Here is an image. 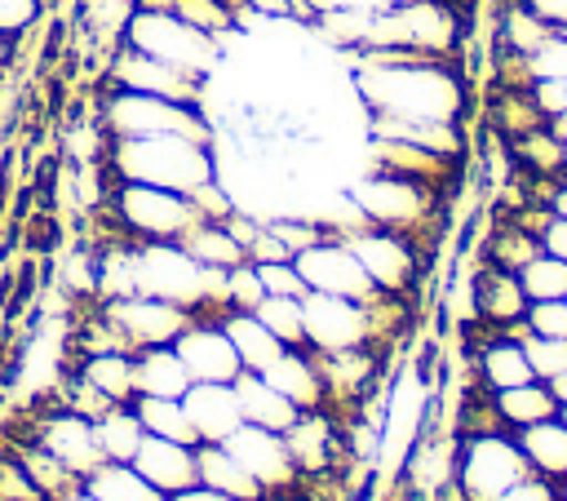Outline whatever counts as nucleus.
Listing matches in <instances>:
<instances>
[{
  "label": "nucleus",
  "mask_w": 567,
  "mask_h": 501,
  "mask_svg": "<svg viewBox=\"0 0 567 501\" xmlns=\"http://www.w3.org/2000/svg\"><path fill=\"white\" fill-rule=\"evenodd\" d=\"M354 93L368 115H403V120H456L465 115V75L461 58L443 62H408V67H368L354 62Z\"/></svg>",
  "instance_id": "1"
},
{
  "label": "nucleus",
  "mask_w": 567,
  "mask_h": 501,
  "mask_svg": "<svg viewBox=\"0 0 567 501\" xmlns=\"http://www.w3.org/2000/svg\"><path fill=\"white\" fill-rule=\"evenodd\" d=\"M106 164L120 182H146L190 195L199 182L217 177V155L208 142L190 137H106Z\"/></svg>",
  "instance_id": "2"
},
{
  "label": "nucleus",
  "mask_w": 567,
  "mask_h": 501,
  "mask_svg": "<svg viewBox=\"0 0 567 501\" xmlns=\"http://www.w3.org/2000/svg\"><path fill=\"white\" fill-rule=\"evenodd\" d=\"M346 195H350L354 208L368 217V226L399 231V235H408L421 253H425V244L439 235L443 195H434V191L421 186V182H408V177H394V173H368V177H359Z\"/></svg>",
  "instance_id": "3"
},
{
  "label": "nucleus",
  "mask_w": 567,
  "mask_h": 501,
  "mask_svg": "<svg viewBox=\"0 0 567 501\" xmlns=\"http://www.w3.org/2000/svg\"><path fill=\"white\" fill-rule=\"evenodd\" d=\"M102 129L106 137H190V142H208L213 146V120L204 115V106H186V102H168L155 93H133V89H115L102 102Z\"/></svg>",
  "instance_id": "4"
},
{
  "label": "nucleus",
  "mask_w": 567,
  "mask_h": 501,
  "mask_svg": "<svg viewBox=\"0 0 567 501\" xmlns=\"http://www.w3.org/2000/svg\"><path fill=\"white\" fill-rule=\"evenodd\" d=\"M124 44L159 58V62H173L190 75H213L217 62H221V40L182 22L177 13H159V9H133L128 22H124Z\"/></svg>",
  "instance_id": "5"
},
{
  "label": "nucleus",
  "mask_w": 567,
  "mask_h": 501,
  "mask_svg": "<svg viewBox=\"0 0 567 501\" xmlns=\"http://www.w3.org/2000/svg\"><path fill=\"white\" fill-rule=\"evenodd\" d=\"M523 474H532V466H527L514 430L456 434V474H452V483L465 501H496Z\"/></svg>",
  "instance_id": "6"
},
{
  "label": "nucleus",
  "mask_w": 567,
  "mask_h": 501,
  "mask_svg": "<svg viewBox=\"0 0 567 501\" xmlns=\"http://www.w3.org/2000/svg\"><path fill=\"white\" fill-rule=\"evenodd\" d=\"M111 213L133 244H142V239H173L177 244L199 222V213L190 208V200L182 191H164V186H146V182H120Z\"/></svg>",
  "instance_id": "7"
},
{
  "label": "nucleus",
  "mask_w": 567,
  "mask_h": 501,
  "mask_svg": "<svg viewBox=\"0 0 567 501\" xmlns=\"http://www.w3.org/2000/svg\"><path fill=\"white\" fill-rule=\"evenodd\" d=\"M350 253L359 257V266L368 270V279L381 288V293H394V297H408L421 279V266H425V253L399 235V231H385V226H359L346 235Z\"/></svg>",
  "instance_id": "8"
},
{
  "label": "nucleus",
  "mask_w": 567,
  "mask_h": 501,
  "mask_svg": "<svg viewBox=\"0 0 567 501\" xmlns=\"http://www.w3.org/2000/svg\"><path fill=\"white\" fill-rule=\"evenodd\" d=\"M301 328H306V346L315 355L377 346L372 341V315H368V306L354 301V297H337V293H306L301 297Z\"/></svg>",
  "instance_id": "9"
},
{
  "label": "nucleus",
  "mask_w": 567,
  "mask_h": 501,
  "mask_svg": "<svg viewBox=\"0 0 567 501\" xmlns=\"http://www.w3.org/2000/svg\"><path fill=\"white\" fill-rule=\"evenodd\" d=\"M111 84L115 89H133V93H155V98H168V102H186V106H204V89L208 80L204 75H190L173 62H159L133 44H120L115 58H111Z\"/></svg>",
  "instance_id": "10"
},
{
  "label": "nucleus",
  "mask_w": 567,
  "mask_h": 501,
  "mask_svg": "<svg viewBox=\"0 0 567 501\" xmlns=\"http://www.w3.org/2000/svg\"><path fill=\"white\" fill-rule=\"evenodd\" d=\"M106 319L124 333V341L133 350H146V346H173L177 333L195 319L186 306L177 301H164V297H146V293H124V297H111L106 301Z\"/></svg>",
  "instance_id": "11"
},
{
  "label": "nucleus",
  "mask_w": 567,
  "mask_h": 501,
  "mask_svg": "<svg viewBox=\"0 0 567 501\" xmlns=\"http://www.w3.org/2000/svg\"><path fill=\"white\" fill-rule=\"evenodd\" d=\"M292 262H297V270H301L310 293H337V297H354V301H368L377 293V284L368 279V270L350 253V244L337 239V235L301 248Z\"/></svg>",
  "instance_id": "12"
},
{
  "label": "nucleus",
  "mask_w": 567,
  "mask_h": 501,
  "mask_svg": "<svg viewBox=\"0 0 567 501\" xmlns=\"http://www.w3.org/2000/svg\"><path fill=\"white\" fill-rule=\"evenodd\" d=\"M368 164L372 173H394V177H408V182H421L430 186L434 195H452V186L461 182V164L465 160H447V155H434L416 142H403V137H372L368 142Z\"/></svg>",
  "instance_id": "13"
},
{
  "label": "nucleus",
  "mask_w": 567,
  "mask_h": 501,
  "mask_svg": "<svg viewBox=\"0 0 567 501\" xmlns=\"http://www.w3.org/2000/svg\"><path fill=\"white\" fill-rule=\"evenodd\" d=\"M173 350L182 355L190 381H235L244 372V364H239V355H235V346L217 319H190L177 333Z\"/></svg>",
  "instance_id": "14"
},
{
  "label": "nucleus",
  "mask_w": 567,
  "mask_h": 501,
  "mask_svg": "<svg viewBox=\"0 0 567 501\" xmlns=\"http://www.w3.org/2000/svg\"><path fill=\"white\" fill-rule=\"evenodd\" d=\"M226 448H230L235 461L261 483V492H266V488H288V483L297 479L288 439H284L279 430H266V426H248V421H244V426L226 439Z\"/></svg>",
  "instance_id": "15"
},
{
  "label": "nucleus",
  "mask_w": 567,
  "mask_h": 501,
  "mask_svg": "<svg viewBox=\"0 0 567 501\" xmlns=\"http://www.w3.org/2000/svg\"><path fill=\"white\" fill-rule=\"evenodd\" d=\"M470 306H474V315L483 319V324H492V328H514V324H523L527 319V293H523V284H518V275L514 270H501V266H487V262H478V270L470 275Z\"/></svg>",
  "instance_id": "16"
},
{
  "label": "nucleus",
  "mask_w": 567,
  "mask_h": 501,
  "mask_svg": "<svg viewBox=\"0 0 567 501\" xmlns=\"http://www.w3.org/2000/svg\"><path fill=\"white\" fill-rule=\"evenodd\" d=\"M182 408H186L199 443H226L244 426L239 395L230 381H190V390L182 395Z\"/></svg>",
  "instance_id": "17"
},
{
  "label": "nucleus",
  "mask_w": 567,
  "mask_h": 501,
  "mask_svg": "<svg viewBox=\"0 0 567 501\" xmlns=\"http://www.w3.org/2000/svg\"><path fill=\"white\" fill-rule=\"evenodd\" d=\"M35 443L44 448V452H53L71 474H80V479H89L106 457H102V448H97V439H93V421L89 417H80V412H58V417H49L40 430H35Z\"/></svg>",
  "instance_id": "18"
},
{
  "label": "nucleus",
  "mask_w": 567,
  "mask_h": 501,
  "mask_svg": "<svg viewBox=\"0 0 567 501\" xmlns=\"http://www.w3.org/2000/svg\"><path fill=\"white\" fill-rule=\"evenodd\" d=\"M133 466H137L164 497H173V492L199 483V474H195V448H186V443H177V439L142 434V448L133 452Z\"/></svg>",
  "instance_id": "19"
},
{
  "label": "nucleus",
  "mask_w": 567,
  "mask_h": 501,
  "mask_svg": "<svg viewBox=\"0 0 567 501\" xmlns=\"http://www.w3.org/2000/svg\"><path fill=\"white\" fill-rule=\"evenodd\" d=\"M261 377H266L284 399H292L301 412H306V408H319V399H323L319 364H315V355L301 350V346H284V350L261 368Z\"/></svg>",
  "instance_id": "20"
},
{
  "label": "nucleus",
  "mask_w": 567,
  "mask_h": 501,
  "mask_svg": "<svg viewBox=\"0 0 567 501\" xmlns=\"http://www.w3.org/2000/svg\"><path fill=\"white\" fill-rule=\"evenodd\" d=\"M483 120H487V133L496 142H514V137L549 124V115L540 111V102H536L532 89H487Z\"/></svg>",
  "instance_id": "21"
},
{
  "label": "nucleus",
  "mask_w": 567,
  "mask_h": 501,
  "mask_svg": "<svg viewBox=\"0 0 567 501\" xmlns=\"http://www.w3.org/2000/svg\"><path fill=\"white\" fill-rule=\"evenodd\" d=\"M230 386H235V395H239V412H244L248 426H266V430H279V434H284V430L297 421V412H301V408H297L292 399H284L261 372H248V368H244Z\"/></svg>",
  "instance_id": "22"
},
{
  "label": "nucleus",
  "mask_w": 567,
  "mask_h": 501,
  "mask_svg": "<svg viewBox=\"0 0 567 501\" xmlns=\"http://www.w3.org/2000/svg\"><path fill=\"white\" fill-rule=\"evenodd\" d=\"M195 474L204 488H217L230 501H261V483L235 461L226 443H195Z\"/></svg>",
  "instance_id": "23"
},
{
  "label": "nucleus",
  "mask_w": 567,
  "mask_h": 501,
  "mask_svg": "<svg viewBox=\"0 0 567 501\" xmlns=\"http://www.w3.org/2000/svg\"><path fill=\"white\" fill-rule=\"evenodd\" d=\"M133 381L137 395H159V399H182L190 390V372L173 346H146L133 355Z\"/></svg>",
  "instance_id": "24"
},
{
  "label": "nucleus",
  "mask_w": 567,
  "mask_h": 501,
  "mask_svg": "<svg viewBox=\"0 0 567 501\" xmlns=\"http://www.w3.org/2000/svg\"><path fill=\"white\" fill-rule=\"evenodd\" d=\"M527 466L554 483L567 479V421L563 417H549V421H536L527 430H514Z\"/></svg>",
  "instance_id": "25"
},
{
  "label": "nucleus",
  "mask_w": 567,
  "mask_h": 501,
  "mask_svg": "<svg viewBox=\"0 0 567 501\" xmlns=\"http://www.w3.org/2000/svg\"><path fill=\"white\" fill-rule=\"evenodd\" d=\"M217 324L226 328V337H230V346H235V355H239V364H244L248 372H261V368L284 350V341H279L252 310H226Z\"/></svg>",
  "instance_id": "26"
},
{
  "label": "nucleus",
  "mask_w": 567,
  "mask_h": 501,
  "mask_svg": "<svg viewBox=\"0 0 567 501\" xmlns=\"http://www.w3.org/2000/svg\"><path fill=\"white\" fill-rule=\"evenodd\" d=\"M474 364H478V381L492 395L496 390H509V386H523V381H536V372H532V364L523 355V341H514V337H492L474 355Z\"/></svg>",
  "instance_id": "27"
},
{
  "label": "nucleus",
  "mask_w": 567,
  "mask_h": 501,
  "mask_svg": "<svg viewBox=\"0 0 567 501\" xmlns=\"http://www.w3.org/2000/svg\"><path fill=\"white\" fill-rule=\"evenodd\" d=\"M536 253H540V239L527 235L523 226H514L509 217H492V222H487V235H483V244H478V262L501 266V270H514V275H518Z\"/></svg>",
  "instance_id": "28"
},
{
  "label": "nucleus",
  "mask_w": 567,
  "mask_h": 501,
  "mask_svg": "<svg viewBox=\"0 0 567 501\" xmlns=\"http://www.w3.org/2000/svg\"><path fill=\"white\" fill-rule=\"evenodd\" d=\"M496 412H501V426L505 430H527L536 421H549L558 417V399L545 381H523V386H509V390H496Z\"/></svg>",
  "instance_id": "29"
},
{
  "label": "nucleus",
  "mask_w": 567,
  "mask_h": 501,
  "mask_svg": "<svg viewBox=\"0 0 567 501\" xmlns=\"http://www.w3.org/2000/svg\"><path fill=\"white\" fill-rule=\"evenodd\" d=\"M284 439H288V452H292V466H297V470H323V466L332 461V452H337L332 426H328V417H319L315 408L297 412V421L284 430Z\"/></svg>",
  "instance_id": "30"
},
{
  "label": "nucleus",
  "mask_w": 567,
  "mask_h": 501,
  "mask_svg": "<svg viewBox=\"0 0 567 501\" xmlns=\"http://www.w3.org/2000/svg\"><path fill=\"white\" fill-rule=\"evenodd\" d=\"M84 488L97 497V501H168L133 461H102Z\"/></svg>",
  "instance_id": "31"
},
{
  "label": "nucleus",
  "mask_w": 567,
  "mask_h": 501,
  "mask_svg": "<svg viewBox=\"0 0 567 501\" xmlns=\"http://www.w3.org/2000/svg\"><path fill=\"white\" fill-rule=\"evenodd\" d=\"M177 244H182L199 266H213V270H230V266L248 262L244 244L226 231V222H195Z\"/></svg>",
  "instance_id": "32"
},
{
  "label": "nucleus",
  "mask_w": 567,
  "mask_h": 501,
  "mask_svg": "<svg viewBox=\"0 0 567 501\" xmlns=\"http://www.w3.org/2000/svg\"><path fill=\"white\" fill-rule=\"evenodd\" d=\"M563 151H567V142H558L549 133V124L505 142V155H509L514 173H536V177H563Z\"/></svg>",
  "instance_id": "33"
},
{
  "label": "nucleus",
  "mask_w": 567,
  "mask_h": 501,
  "mask_svg": "<svg viewBox=\"0 0 567 501\" xmlns=\"http://www.w3.org/2000/svg\"><path fill=\"white\" fill-rule=\"evenodd\" d=\"M80 381H89L102 399L111 403H128L137 399V381H133V355L128 350H102L89 355V364L80 368Z\"/></svg>",
  "instance_id": "34"
},
{
  "label": "nucleus",
  "mask_w": 567,
  "mask_h": 501,
  "mask_svg": "<svg viewBox=\"0 0 567 501\" xmlns=\"http://www.w3.org/2000/svg\"><path fill=\"white\" fill-rule=\"evenodd\" d=\"M133 412H137V421H142V430H146V434L177 439V443H186V448H195V443H199V434H195V426H190V417H186L182 399L137 395V399H133Z\"/></svg>",
  "instance_id": "35"
},
{
  "label": "nucleus",
  "mask_w": 567,
  "mask_h": 501,
  "mask_svg": "<svg viewBox=\"0 0 567 501\" xmlns=\"http://www.w3.org/2000/svg\"><path fill=\"white\" fill-rule=\"evenodd\" d=\"M142 434L146 430L137 421V412L124 408V403H115L102 417H93V439H97V448H102L106 461H133V452L142 448Z\"/></svg>",
  "instance_id": "36"
},
{
  "label": "nucleus",
  "mask_w": 567,
  "mask_h": 501,
  "mask_svg": "<svg viewBox=\"0 0 567 501\" xmlns=\"http://www.w3.org/2000/svg\"><path fill=\"white\" fill-rule=\"evenodd\" d=\"M518 284H523L527 301H563V297H567V262L540 248V253L518 270Z\"/></svg>",
  "instance_id": "37"
},
{
  "label": "nucleus",
  "mask_w": 567,
  "mask_h": 501,
  "mask_svg": "<svg viewBox=\"0 0 567 501\" xmlns=\"http://www.w3.org/2000/svg\"><path fill=\"white\" fill-rule=\"evenodd\" d=\"M284 346H306V328H301V297H275V293H266L261 301H257V310H252Z\"/></svg>",
  "instance_id": "38"
},
{
  "label": "nucleus",
  "mask_w": 567,
  "mask_h": 501,
  "mask_svg": "<svg viewBox=\"0 0 567 501\" xmlns=\"http://www.w3.org/2000/svg\"><path fill=\"white\" fill-rule=\"evenodd\" d=\"M168 13H177L182 22H190V27L208 31V35H217V40L239 31V18H235V9H230L226 0H173Z\"/></svg>",
  "instance_id": "39"
},
{
  "label": "nucleus",
  "mask_w": 567,
  "mask_h": 501,
  "mask_svg": "<svg viewBox=\"0 0 567 501\" xmlns=\"http://www.w3.org/2000/svg\"><path fill=\"white\" fill-rule=\"evenodd\" d=\"M523 355L536 372V381H549L567 368V337H540V333H527L523 337Z\"/></svg>",
  "instance_id": "40"
},
{
  "label": "nucleus",
  "mask_w": 567,
  "mask_h": 501,
  "mask_svg": "<svg viewBox=\"0 0 567 501\" xmlns=\"http://www.w3.org/2000/svg\"><path fill=\"white\" fill-rule=\"evenodd\" d=\"M186 200H190V208L199 213V222H226V217L239 208V204H235V195L226 191V182H221V177L199 182V186H195Z\"/></svg>",
  "instance_id": "41"
},
{
  "label": "nucleus",
  "mask_w": 567,
  "mask_h": 501,
  "mask_svg": "<svg viewBox=\"0 0 567 501\" xmlns=\"http://www.w3.org/2000/svg\"><path fill=\"white\" fill-rule=\"evenodd\" d=\"M261 297H266V288H261V275L252 262H239L226 270V306L230 310H257Z\"/></svg>",
  "instance_id": "42"
},
{
  "label": "nucleus",
  "mask_w": 567,
  "mask_h": 501,
  "mask_svg": "<svg viewBox=\"0 0 567 501\" xmlns=\"http://www.w3.org/2000/svg\"><path fill=\"white\" fill-rule=\"evenodd\" d=\"M257 275H261V288L275 293V297H306V279L297 270V262H257Z\"/></svg>",
  "instance_id": "43"
},
{
  "label": "nucleus",
  "mask_w": 567,
  "mask_h": 501,
  "mask_svg": "<svg viewBox=\"0 0 567 501\" xmlns=\"http://www.w3.org/2000/svg\"><path fill=\"white\" fill-rule=\"evenodd\" d=\"M527 62H532V75H536V80H563V75H567V40L554 31Z\"/></svg>",
  "instance_id": "44"
},
{
  "label": "nucleus",
  "mask_w": 567,
  "mask_h": 501,
  "mask_svg": "<svg viewBox=\"0 0 567 501\" xmlns=\"http://www.w3.org/2000/svg\"><path fill=\"white\" fill-rule=\"evenodd\" d=\"M527 328L540 337H567V297L563 301H532L527 306Z\"/></svg>",
  "instance_id": "45"
},
{
  "label": "nucleus",
  "mask_w": 567,
  "mask_h": 501,
  "mask_svg": "<svg viewBox=\"0 0 567 501\" xmlns=\"http://www.w3.org/2000/svg\"><path fill=\"white\" fill-rule=\"evenodd\" d=\"M496 501H558V483L532 470V474H523L514 488H505Z\"/></svg>",
  "instance_id": "46"
},
{
  "label": "nucleus",
  "mask_w": 567,
  "mask_h": 501,
  "mask_svg": "<svg viewBox=\"0 0 567 501\" xmlns=\"http://www.w3.org/2000/svg\"><path fill=\"white\" fill-rule=\"evenodd\" d=\"M40 18V0H0V31L22 35Z\"/></svg>",
  "instance_id": "47"
},
{
  "label": "nucleus",
  "mask_w": 567,
  "mask_h": 501,
  "mask_svg": "<svg viewBox=\"0 0 567 501\" xmlns=\"http://www.w3.org/2000/svg\"><path fill=\"white\" fill-rule=\"evenodd\" d=\"M532 93H536V102H540V111H545V115L567 111V75H563V80H536V84H532Z\"/></svg>",
  "instance_id": "48"
},
{
  "label": "nucleus",
  "mask_w": 567,
  "mask_h": 501,
  "mask_svg": "<svg viewBox=\"0 0 567 501\" xmlns=\"http://www.w3.org/2000/svg\"><path fill=\"white\" fill-rule=\"evenodd\" d=\"M540 248L567 262V217H558V213H554V222H549V226H545V235H540Z\"/></svg>",
  "instance_id": "49"
},
{
  "label": "nucleus",
  "mask_w": 567,
  "mask_h": 501,
  "mask_svg": "<svg viewBox=\"0 0 567 501\" xmlns=\"http://www.w3.org/2000/svg\"><path fill=\"white\" fill-rule=\"evenodd\" d=\"M527 9H532L536 18H545L554 31L567 27V0H527Z\"/></svg>",
  "instance_id": "50"
},
{
  "label": "nucleus",
  "mask_w": 567,
  "mask_h": 501,
  "mask_svg": "<svg viewBox=\"0 0 567 501\" xmlns=\"http://www.w3.org/2000/svg\"><path fill=\"white\" fill-rule=\"evenodd\" d=\"M248 9L257 18H288L292 13V0H248Z\"/></svg>",
  "instance_id": "51"
},
{
  "label": "nucleus",
  "mask_w": 567,
  "mask_h": 501,
  "mask_svg": "<svg viewBox=\"0 0 567 501\" xmlns=\"http://www.w3.org/2000/svg\"><path fill=\"white\" fill-rule=\"evenodd\" d=\"M168 501H230V497H221L217 488H204V483H190V488H182V492H173Z\"/></svg>",
  "instance_id": "52"
},
{
  "label": "nucleus",
  "mask_w": 567,
  "mask_h": 501,
  "mask_svg": "<svg viewBox=\"0 0 567 501\" xmlns=\"http://www.w3.org/2000/svg\"><path fill=\"white\" fill-rule=\"evenodd\" d=\"M545 386H549V390H554V399H558V408H563V403H567V368H563V372H558V377H549V381H545Z\"/></svg>",
  "instance_id": "53"
},
{
  "label": "nucleus",
  "mask_w": 567,
  "mask_h": 501,
  "mask_svg": "<svg viewBox=\"0 0 567 501\" xmlns=\"http://www.w3.org/2000/svg\"><path fill=\"white\" fill-rule=\"evenodd\" d=\"M549 208H554L558 217H567V173H563V182H558V191H554V200H549Z\"/></svg>",
  "instance_id": "54"
},
{
  "label": "nucleus",
  "mask_w": 567,
  "mask_h": 501,
  "mask_svg": "<svg viewBox=\"0 0 567 501\" xmlns=\"http://www.w3.org/2000/svg\"><path fill=\"white\" fill-rule=\"evenodd\" d=\"M549 133H554L558 142H567V111H558V115H549Z\"/></svg>",
  "instance_id": "55"
},
{
  "label": "nucleus",
  "mask_w": 567,
  "mask_h": 501,
  "mask_svg": "<svg viewBox=\"0 0 567 501\" xmlns=\"http://www.w3.org/2000/svg\"><path fill=\"white\" fill-rule=\"evenodd\" d=\"M354 4H363V9L381 13V9H394V4H408V0H354Z\"/></svg>",
  "instance_id": "56"
},
{
  "label": "nucleus",
  "mask_w": 567,
  "mask_h": 501,
  "mask_svg": "<svg viewBox=\"0 0 567 501\" xmlns=\"http://www.w3.org/2000/svg\"><path fill=\"white\" fill-rule=\"evenodd\" d=\"M13 40H18V35H4V31H0V71H4V62L13 58Z\"/></svg>",
  "instance_id": "57"
},
{
  "label": "nucleus",
  "mask_w": 567,
  "mask_h": 501,
  "mask_svg": "<svg viewBox=\"0 0 567 501\" xmlns=\"http://www.w3.org/2000/svg\"><path fill=\"white\" fill-rule=\"evenodd\" d=\"M62 501H97V497H93V492H89V488H75V492H66V497H62Z\"/></svg>",
  "instance_id": "58"
},
{
  "label": "nucleus",
  "mask_w": 567,
  "mask_h": 501,
  "mask_svg": "<svg viewBox=\"0 0 567 501\" xmlns=\"http://www.w3.org/2000/svg\"><path fill=\"white\" fill-rule=\"evenodd\" d=\"M226 4L235 9V18H244V13H248V0H226Z\"/></svg>",
  "instance_id": "59"
},
{
  "label": "nucleus",
  "mask_w": 567,
  "mask_h": 501,
  "mask_svg": "<svg viewBox=\"0 0 567 501\" xmlns=\"http://www.w3.org/2000/svg\"><path fill=\"white\" fill-rule=\"evenodd\" d=\"M558 497H563V501H567V479H563V483H558Z\"/></svg>",
  "instance_id": "60"
},
{
  "label": "nucleus",
  "mask_w": 567,
  "mask_h": 501,
  "mask_svg": "<svg viewBox=\"0 0 567 501\" xmlns=\"http://www.w3.org/2000/svg\"><path fill=\"white\" fill-rule=\"evenodd\" d=\"M558 417H563V421H567V403H563V408H558Z\"/></svg>",
  "instance_id": "61"
},
{
  "label": "nucleus",
  "mask_w": 567,
  "mask_h": 501,
  "mask_svg": "<svg viewBox=\"0 0 567 501\" xmlns=\"http://www.w3.org/2000/svg\"><path fill=\"white\" fill-rule=\"evenodd\" d=\"M558 35H563V40H567V27H558Z\"/></svg>",
  "instance_id": "62"
},
{
  "label": "nucleus",
  "mask_w": 567,
  "mask_h": 501,
  "mask_svg": "<svg viewBox=\"0 0 567 501\" xmlns=\"http://www.w3.org/2000/svg\"><path fill=\"white\" fill-rule=\"evenodd\" d=\"M563 173H567V151H563Z\"/></svg>",
  "instance_id": "63"
},
{
  "label": "nucleus",
  "mask_w": 567,
  "mask_h": 501,
  "mask_svg": "<svg viewBox=\"0 0 567 501\" xmlns=\"http://www.w3.org/2000/svg\"><path fill=\"white\" fill-rule=\"evenodd\" d=\"M558 501H563V497H558Z\"/></svg>",
  "instance_id": "64"
}]
</instances>
